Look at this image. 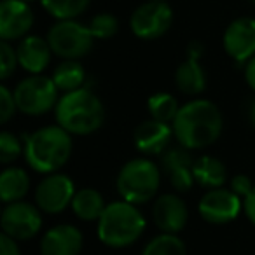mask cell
I'll return each mask as SVG.
<instances>
[{
    "label": "cell",
    "mask_w": 255,
    "mask_h": 255,
    "mask_svg": "<svg viewBox=\"0 0 255 255\" xmlns=\"http://www.w3.org/2000/svg\"><path fill=\"white\" fill-rule=\"evenodd\" d=\"M222 114L210 100H192L180 107L171 123L177 142L189 150L213 145L222 133Z\"/></svg>",
    "instance_id": "obj_1"
},
{
    "label": "cell",
    "mask_w": 255,
    "mask_h": 255,
    "mask_svg": "<svg viewBox=\"0 0 255 255\" xmlns=\"http://www.w3.org/2000/svg\"><path fill=\"white\" fill-rule=\"evenodd\" d=\"M23 156L37 173H56L72 156V135L60 124L40 128L25 138Z\"/></svg>",
    "instance_id": "obj_2"
},
{
    "label": "cell",
    "mask_w": 255,
    "mask_h": 255,
    "mask_svg": "<svg viewBox=\"0 0 255 255\" xmlns=\"http://www.w3.org/2000/svg\"><path fill=\"white\" fill-rule=\"evenodd\" d=\"M56 121L70 135L86 136L98 131L105 121V107L102 100L88 88L65 93L58 100Z\"/></svg>",
    "instance_id": "obj_3"
},
{
    "label": "cell",
    "mask_w": 255,
    "mask_h": 255,
    "mask_svg": "<svg viewBox=\"0 0 255 255\" xmlns=\"http://www.w3.org/2000/svg\"><path fill=\"white\" fill-rule=\"evenodd\" d=\"M145 217L136 205L124 199L112 201L98 219V238L105 247L126 248L140 240L145 231Z\"/></svg>",
    "instance_id": "obj_4"
},
{
    "label": "cell",
    "mask_w": 255,
    "mask_h": 255,
    "mask_svg": "<svg viewBox=\"0 0 255 255\" xmlns=\"http://www.w3.org/2000/svg\"><path fill=\"white\" fill-rule=\"evenodd\" d=\"M161 185V171L154 161L136 157L128 161L117 173L116 187L121 199L133 205L147 203L157 194Z\"/></svg>",
    "instance_id": "obj_5"
},
{
    "label": "cell",
    "mask_w": 255,
    "mask_h": 255,
    "mask_svg": "<svg viewBox=\"0 0 255 255\" xmlns=\"http://www.w3.org/2000/svg\"><path fill=\"white\" fill-rule=\"evenodd\" d=\"M47 42L56 56L63 60H79L93 49V37L89 26L75 19H60L51 26L47 33Z\"/></svg>",
    "instance_id": "obj_6"
},
{
    "label": "cell",
    "mask_w": 255,
    "mask_h": 255,
    "mask_svg": "<svg viewBox=\"0 0 255 255\" xmlns=\"http://www.w3.org/2000/svg\"><path fill=\"white\" fill-rule=\"evenodd\" d=\"M58 91L51 77L40 74H32L23 79L14 89V98L18 110L28 116H42L49 112L58 103Z\"/></svg>",
    "instance_id": "obj_7"
},
{
    "label": "cell",
    "mask_w": 255,
    "mask_h": 255,
    "mask_svg": "<svg viewBox=\"0 0 255 255\" xmlns=\"http://www.w3.org/2000/svg\"><path fill=\"white\" fill-rule=\"evenodd\" d=\"M173 23V11L163 0L145 2L135 9L129 19V26L135 37L143 40H154L163 37Z\"/></svg>",
    "instance_id": "obj_8"
},
{
    "label": "cell",
    "mask_w": 255,
    "mask_h": 255,
    "mask_svg": "<svg viewBox=\"0 0 255 255\" xmlns=\"http://www.w3.org/2000/svg\"><path fill=\"white\" fill-rule=\"evenodd\" d=\"M42 210L26 201L7 203L0 217L2 233L14 238L16 241H25L33 238L42 227Z\"/></svg>",
    "instance_id": "obj_9"
},
{
    "label": "cell",
    "mask_w": 255,
    "mask_h": 255,
    "mask_svg": "<svg viewBox=\"0 0 255 255\" xmlns=\"http://www.w3.org/2000/svg\"><path fill=\"white\" fill-rule=\"evenodd\" d=\"M75 185L70 177L63 173H49L35 189V203L44 213H61L72 206Z\"/></svg>",
    "instance_id": "obj_10"
},
{
    "label": "cell",
    "mask_w": 255,
    "mask_h": 255,
    "mask_svg": "<svg viewBox=\"0 0 255 255\" xmlns=\"http://www.w3.org/2000/svg\"><path fill=\"white\" fill-rule=\"evenodd\" d=\"M243 210V199L233 189H208L198 205L203 220L210 224H229Z\"/></svg>",
    "instance_id": "obj_11"
},
{
    "label": "cell",
    "mask_w": 255,
    "mask_h": 255,
    "mask_svg": "<svg viewBox=\"0 0 255 255\" xmlns=\"http://www.w3.org/2000/svg\"><path fill=\"white\" fill-rule=\"evenodd\" d=\"M33 26V12L23 0H2L0 4V39H25Z\"/></svg>",
    "instance_id": "obj_12"
},
{
    "label": "cell",
    "mask_w": 255,
    "mask_h": 255,
    "mask_svg": "<svg viewBox=\"0 0 255 255\" xmlns=\"http://www.w3.org/2000/svg\"><path fill=\"white\" fill-rule=\"evenodd\" d=\"M224 49L236 63H247L255 56V19H234L224 32Z\"/></svg>",
    "instance_id": "obj_13"
},
{
    "label": "cell",
    "mask_w": 255,
    "mask_h": 255,
    "mask_svg": "<svg viewBox=\"0 0 255 255\" xmlns=\"http://www.w3.org/2000/svg\"><path fill=\"white\" fill-rule=\"evenodd\" d=\"M175 136L173 126L157 119H147L138 124L133 133L135 147L145 156H157L164 154L170 149V142Z\"/></svg>",
    "instance_id": "obj_14"
},
{
    "label": "cell",
    "mask_w": 255,
    "mask_h": 255,
    "mask_svg": "<svg viewBox=\"0 0 255 255\" xmlns=\"http://www.w3.org/2000/svg\"><path fill=\"white\" fill-rule=\"evenodd\" d=\"M152 219L161 233L178 234L187 224V205H185L180 196L163 194L154 201Z\"/></svg>",
    "instance_id": "obj_15"
},
{
    "label": "cell",
    "mask_w": 255,
    "mask_h": 255,
    "mask_svg": "<svg viewBox=\"0 0 255 255\" xmlns=\"http://www.w3.org/2000/svg\"><path fill=\"white\" fill-rule=\"evenodd\" d=\"M161 166L170 180L171 187L178 192H185L194 184V161L185 147H173L168 149L164 154H161Z\"/></svg>",
    "instance_id": "obj_16"
},
{
    "label": "cell",
    "mask_w": 255,
    "mask_h": 255,
    "mask_svg": "<svg viewBox=\"0 0 255 255\" xmlns=\"http://www.w3.org/2000/svg\"><path fill=\"white\" fill-rule=\"evenodd\" d=\"M84 236L75 226L60 224L46 231L40 241V255H79Z\"/></svg>",
    "instance_id": "obj_17"
},
{
    "label": "cell",
    "mask_w": 255,
    "mask_h": 255,
    "mask_svg": "<svg viewBox=\"0 0 255 255\" xmlns=\"http://www.w3.org/2000/svg\"><path fill=\"white\" fill-rule=\"evenodd\" d=\"M16 51L19 65L30 74H42L49 65L51 54H54L47 39L37 35H26L25 39H21Z\"/></svg>",
    "instance_id": "obj_18"
},
{
    "label": "cell",
    "mask_w": 255,
    "mask_h": 255,
    "mask_svg": "<svg viewBox=\"0 0 255 255\" xmlns=\"http://www.w3.org/2000/svg\"><path fill=\"white\" fill-rule=\"evenodd\" d=\"M175 84L184 95L189 96H196L205 91L206 75L199 63V58L187 56L184 63L178 65L177 72H175Z\"/></svg>",
    "instance_id": "obj_19"
},
{
    "label": "cell",
    "mask_w": 255,
    "mask_h": 255,
    "mask_svg": "<svg viewBox=\"0 0 255 255\" xmlns=\"http://www.w3.org/2000/svg\"><path fill=\"white\" fill-rule=\"evenodd\" d=\"M30 191V177L23 168H5L0 175V199L7 203L21 201Z\"/></svg>",
    "instance_id": "obj_20"
},
{
    "label": "cell",
    "mask_w": 255,
    "mask_h": 255,
    "mask_svg": "<svg viewBox=\"0 0 255 255\" xmlns=\"http://www.w3.org/2000/svg\"><path fill=\"white\" fill-rule=\"evenodd\" d=\"M194 173L196 184H199L205 189H217L226 184V166L222 161L212 156H201L194 161Z\"/></svg>",
    "instance_id": "obj_21"
},
{
    "label": "cell",
    "mask_w": 255,
    "mask_h": 255,
    "mask_svg": "<svg viewBox=\"0 0 255 255\" xmlns=\"http://www.w3.org/2000/svg\"><path fill=\"white\" fill-rule=\"evenodd\" d=\"M105 208L107 205L103 201V196L96 189L91 187H84L77 191L74 199H72V210H74L75 217L86 220V222L98 220Z\"/></svg>",
    "instance_id": "obj_22"
},
{
    "label": "cell",
    "mask_w": 255,
    "mask_h": 255,
    "mask_svg": "<svg viewBox=\"0 0 255 255\" xmlns=\"http://www.w3.org/2000/svg\"><path fill=\"white\" fill-rule=\"evenodd\" d=\"M56 88L63 93H70L82 88L86 81V70L77 60H65L54 68L53 77Z\"/></svg>",
    "instance_id": "obj_23"
},
{
    "label": "cell",
    "mask_w": 255,
    "mask_h": 255,
    "mask_svg": "<svg viewBox=\"0 0 255 255\" xmlns=\"http://www.w3.org/2000/svg\"><path fill=\"white\" fill-rule=\"evenodd\" d=\"M147 109L152 119L171 124L180 110V105H178V100L170 93H156L147 102Z\"/></svg>",
    "instance_id": "obj_24"
},
{
    "label": "cell",
    "mask_w": 255,
    "mask_h": 255,
    "mask_svg": "<svg viewBox=\"0 0 255 255\" xmlns=\"http://www.w3.org/2000/svg\"><path fill=\"white\" fill-rule=\"evenodd\" d=\"M142 255H187V248L177 234L161 233L145 245Z\"/></svg>",
    "instance_id": "obj_25"
},
{
    "label": "cell",
    "mask_w": 255,
    "mask_h": 255,
    "mask_svg": "<svg viewBox=\"0 0 255 255\" xmlns=\"http://www.w3.org/2000/svg\"><path fill=\"white\" fill-rule=\"evenodd\" d=\"M91 0H42V7L56 19H75L86 11Z\"/></svg>",
    "instance_id": "obj_26"
},
{
    "label": "cell",
    "mask_w": 255,
    "mask_h": 255,
    "mask_svg": "<svg viewBox=\"0 0 255 255\" xmlns=\"http://www.w3.org/2000/svg\"><path fill=\"white\" fill-rule=\"evenodd\" d=\"M21 154H25V143L11 131L0 133V163H14Z\"/></svg>",
    "instance_id": "obj_27"
},
{
    "label": "cell",
    "mask_w": 255,
    "mask_h": 255,
    "mask_svg": "<svg viewBox=\"0 0 255 255\" xmlns=\"http://www.w3.org/2000/svg\"><path fill=\"white\" fill-rule=\"evenodd\" d=\"M88 26L95 39L107 40L117 33V30H119V21H117L116 16L109 14V12H102V14H96Z\"/></svg>",
    "instance_id": "obj_28"
},
{
    "label": "cell",
    "mask_w": 255,
    "mask_h": 255,
    "mask_svg": "<svg viewBox=\"0 0 255 255\" xmlns=\"http://www.w3.org/2000/svg\"><path fill=\"white\" fill-rule=\"evenodd\" d=\"M16 65H19L18 51L7 40H2L0 42V77H2V81H5L14 74Z\"/></svg>",
    "instance_id": "obj_29"
},
{
    "label": "cell",
    "mask_w": 255,
    "mask_h": 255,
    "mask_svg": "<svg viewBox=\"0 0 255 255\" xmlns=\"http://www.w3.org/2000/svg\"><path fill=\"white\" fill-rule=\"evenodd\" d=\"M16 110H18V105H16L14 93H11L7 86L2 84L0 86V123H9Z\"/></svg>",
    "instance_id": "obj_30"
},
{
    "label": "cell",
    "mask_w": 255,
    "mask_h": 255,
    "mask_svg": "<svg viewBox=\"0 0 255 255\" xmlns=\"http://www.w3.org/2000/svg\"><path fill=\"white\" fill-rule=\"evenodd\" d=\"M231 189H233L241 199H245L250 194L252 189H254V182H252L250 177H247V175H234L233 180H231Z\"/></svg>",
    "instance_id": "obj_31"
},
{
    "label": "cell",
    "mask_w": 255,
    "mask_h": 255,
    "mask_svg": "<svg viewBox=\"0 0 255 255\" xmlns=\"http://www.w3.org/2000/svg\"><path fill=\"white\" fill-rule=\"evenodd\" d=\"M0 255H21L14 238L7 236V234H4V233L0 236Z\"/></svg>",
    "instance_id": "obj_32"
},
{
    "label": "cell",
    "mask_w": 255,
    "mask_h": 255,
    "mask_svg": "<svg viewBox=\"0 0 255 255\" xmlns=\"http://www.w3.org/2000/svg\"><path fill=\"white\" fill-rule=\"evenodd\" d=\"M243 210H245V215L248 217V220L255 226V184L254 189L250 191V194L243 199Z\"/></svg>",
    "instance_id": "obj_33"
},
{
    "label": "cell",
    "mask_w": 255,
    "mask_h": 255,
    "mask_svg": "<svg viewBox=\"0 0 255 255\" xmlns=\"http://www.w3.org/2000/svg\"><path fill=\"white\" fill-rule=\"evenodd\" d=\"M245 79H247V84L255 91V56H252L250 60L247 61V67H245Z\"/></svg>",
    "instance_id": "obj_34"
},
{
    "label": "cell",
    "mask_w": 255,
    "mask_h": 255,
    "mask_svg": "<svg viewBox=\"0 0 255 255\" xmlns=\"http://www.w3.org/2000/svg\"><path fill=\"white\" fill-rule=\"evenodd\" d=\"M248 117H250L252 126L255 128V100H254V103L250 105V110H248Z\"/></svg>",
    "instance_id": "obj_35"
},
{
    "label": "cell",
    "mask_w": 255,
    "mask_h": 255,
    "mask_svg": "<svg viewBox=\"0 0 255 255\" xmlns=\"http://www.w3.org/2000/svg\"><path fill=\"white\" fill-rule=\"evenodd\" d=\"M23 2H26V4H30V2H35V0H23Z\"/></svg>",
    "instance_id": "obj_36"
},
{
    "label": "cell",
    "mask_w": 255,
    "mask_h": 255,
    "mask_svg": "<svg viewBox=\"0 0 255 255\" xmlns=\"http://www.w3.org/2000/svg\"><path fill=\"white\" fill-rule=\"evenodd\" d=\"M145 2H157V0H145Z\"/></svg>",
    "instance_id": "obj_37"
},
{
    "label": "cell",
    "mask_w": 255,
    "mask_h": 255,
    "mask_svg": "<svg viewBox=\"0 0 255 255\" xmlns=\"http://www.w3.org/2000/svg\"><path fill=\"white\" fill-rule=\"evenodd\" d=\"M248 2H252V4H255V0H248Z\"/></svg>",
    "instance_id": "obj_38"
}]
</instances>
